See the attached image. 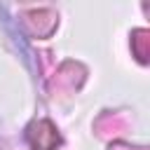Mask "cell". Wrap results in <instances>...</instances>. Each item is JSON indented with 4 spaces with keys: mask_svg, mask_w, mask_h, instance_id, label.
<instances>
[{
    "mask_svg": "<svg viewBox=\"0 0 150 150\" xmlns=\"http://www.w3.org/2000/svg\"><path fill=\"white\" fill-rule=\"evenodd\" d=\"M148 38V33L145 30H136L134 33V38H131V45H134V52H136V56H138V61L141 63H145L148 61V47H145V40Z\"/></svg>",
    "mask_w": 150,
    "mask_h": 150,
    "instance_id": "cell-2",
    "label": "cell"
},
{
    "mask_svg": "<svg viewBox=\"0 0 150 150\" xmlns=\"http://www.w3.org/2000/svg\"><path fill=\"white\" fill-rule=\"evenodd\" d=\"M26 138L30 143L33 150H56L61 138L56 134V129L52 127V122L47 120H40V122H33L26 131Z\"/></svg>",
    "mask_w": 150,
    "mask_h": 150,
    "instance_id": "cell-1",
    "label": "cell"
}]
</instances>
